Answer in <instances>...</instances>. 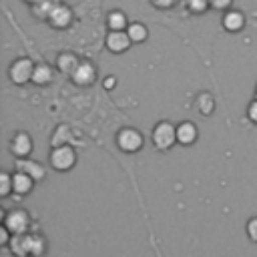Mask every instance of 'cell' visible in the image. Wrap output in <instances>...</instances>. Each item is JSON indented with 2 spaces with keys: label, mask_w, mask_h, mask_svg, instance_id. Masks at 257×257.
Here are the masks:
<instances>
[{
  "label": "cell",
  "mask_w": 257,
  "mask_h": 257,
  "mask_svg": "<svg viewBox=\"0 0 257 257\" xmlns=\"http://www.w3.org/2000/svg\"><path fill=\"white\" fill-rule=\"evenodd\" d=\"M177 141V126L169 120H161L155 128H153V145L159 151H167L175 145Z\"/></svg>",
  "instance_id": "cell-1"
},
{
  "label": "cell",
  "mask_w": 257,
  "mask_h": 257,
  "mask_svg": "<svg viewBox=\"0 0 257 257\" xmlns=\"http://www.w3.org/2000/svg\"><path fill=\"white\" fill-rule=\"evenodd\" d=\"M34 66L30 58H16L10 68H8V76L14 84H24L28 80H32V74H34Z\"/></svg>",
  "instance_id": "cell-2"
},
{
  "label": "cell",
  "mask_w": 257,
  "mask_h": 257,
  "mask_svg": "<svg viewBox=\"0 0 257 257\" xmlns=\"http://www.w3.org/2000/svg\"><path fill=\"white\" fill-rule=\"evenodd\" d=\"M74 161H76V155H74V149L70 145H60V147H56L50 153V165L56 171H68V169H72L74 167Z\"/></svg>",
  "instance_id": "cell-3"
},
{
  "label": "cell",
  "mask_w": 257,
  "mask_h": 257,
  "mask_svg": "<svg viewBox=\"0 0 257 257\" xmlns=\"http://www.w3.org/2000/svg\"><path fill=\"white\" fill-rule=\"evenodd\" d=\"M116 145L124 151V153H137L143 147V135L137 128H122L116 135Z\"/></svg>",
  "instance_id": "cell-4"
},
{
  "label": "cell",
  "mask_w": 257,
  "mask_h": 257,
  "mask_svg": "<svg viewBox=\"0 0 257 257\" xmlns=\"http://www.w3.org/2000/svg\"><path fill=\"white\" fill-rule=\"evenodd\" d=\"M131 42L133 40H131V36H128L126 30H110L106 34V40H104L106 48L110 52H114V54H120V52L128 50L131 48Z\"/></svg>",
  "instance_id": "cell-5"
},
{
  "label": "cell",
  "mask_w": 257,
  "mask_h": 257,
  "mask_svg": "<svg viewBox=\"0 0 257 257\" xmlns=\"http://www.w3.org/2000/svg\"><path fill=\"white\" fill-rule=\"evenodd\" d=\"M72 22V10L62 4V2H56L50 16H48V24L54 26V28H68Z\"/></svg>",
  "instance_id": "cell-6"
},
{
  "label": "cell",
  "mask_w": 257,
  "mask_h": 257,
  "mask_svg": "<svg viewBox=\"0 0 257 257\" xmlns=\"http://www.w3.org/2000/svg\"><path fill=\"white\" fill-rule=\"evenodd\" d=\"M72 76V80L76 82V84H80V86H88V84H92L94 80H96V68L90 64V62H80L78 66H76V70L70 74Z\"/></svg>",
  "instance_id": "cell-7"
},
{
  "label": "cell",
  "mask_w": 257,
  "mask_h": 257,
  "mask_svg": "<svg viewBox=\"0 0 257 257\" xmlns=\"http://www.w3.org/2000/svg\"><path fill=\"white\" fill-rule=\"evenodd\" d=\"M221 24H223V28L229 30V32H239V30L245 26V16H243V12H239V10H225V16H223Z\"/></svg>",
  "instance_id": "cell-8"
},
{
  "label": "cell",
  "mask_w": 257,
  "mask_h": 257,
  "mask_svg": "<svg viewBox=\"0 0 257 257\" xmlns=\"http://www.w3.org/2000/svg\"><path fill=\"white\" fill-rule=\"evenodd\" d=\"M10 151H12V155H16V157H28L30 151H32V139H30L26 133H18V135L12 139Z\"/></svg>",
  "instance_id": "cell-9"
},
{
  "label": "cell",
  "mask_w": 257,
  "mask_h": 257,
  "mask_svg": "<svg viewBox=\"0 0 257 257\" xmlns=\"http://www.w3.org/2000/svg\"><path fill=\"white\" fill-rule=\"evenodd\" d=\"M4 225H6L12 233L18 235V233H24V231H26V227H28V217H26L24 211H12V213H8Z\"/></svg>",
  "instance_id": "cell-10"
},
{
  "label": "cell",
  "mask_w": 257,
  "mask_h": 257,
  "mask_svg": "<svg viewBox=\"0 0 257 257\" xmlns=\"http://www.w3.org/2000/svg\"><path fill=\"white\" fill-rule=\"evenodd\" d=\"M197 139V124L191 120H185L177 126V143L181 145H193Z\"/></svg>",
  "instance_id": "cell-11"
},
{
  "label": "cell",
  "mask_w": 257,
  "mask_h": 257,
  "mask_svg": "<svg viewBox=\"0 0 257 257\" xmlns=\"http://www.w3.org/2000/svg\"><path fill=\"white\" fill-rule=\"evenodd\" d=\"M78 64H80V60H78L76 54H72V52H62V54H58V58H56V66H58V70L64 72V74H72Z\"/></svg>",
  "instance_id": "cell-12"
},
{
  "label": "cell",
  "mask_w": 257,
  "mask_h": 257,
  "mask_svg": "<svg viewBox=\"0 0 257 257\" xmlns=\"http://www.w3.org/2000/svg\"><path fill=\"white\" fill-rule=\"evenodd\" d=\"M12 189H14V193H18V195H26V193L32 189V177H30L28 173H24V171L14 173V175H12Z\"/></svg>",
  "instance_id": "cell-13"
},
{
  "label": "cell",
  "mask_w": 257,
  "mask_h": 257,
  "mask_svg": "<svg viewBox=\"0 0 257 257\" xmlns=\"http://www.w3.org/2000/svg\"><path fill=\"white\" fill-rule=\"evenodd\" d=\"M106 26H108V30H126V26H128L126 14L122 10H110L106 16Z\"/></svg>",
  "instance_id": "cell-14"
},
{
  "label": "cell",
  "mask_w": 257,
  "mask_h": 257,
  "mask_svg": "<svg viewBox=\"0 0 257 257\" xmlns=\"http://www.w3.org/2000/svg\"><path fill=\"white\" fill-rule=\"evenodd\" d=\"M54 4H56V0H38V2H34V4L30 6V10H32V14H34L38 20H48V16H50Z\"/></svg>",
  "instance_id": "cell-15"
},
{
  "label": "cell",
  "mask_w": 257,
  "mask_h": 257,
  "mask_svg": "<svg viewBox=\"0 0 257 257\" xmlns=\"http://www.w3.org/2000/svg\"><path fill=\"white\" fill-rule=\"evenodd\" d=\"M126 32H128L133 42H145L147 36H149V30H147V26L143 22H131L126 26Z\"/></svg>",
  "instance_id": "cell-16"
},
{
  "label": "cell",
  "mask_w": 257,
  "mask_h": 257,
  "mask_svg": "<svg viewBox=\"0 0 257 257\" xmlns=\"http://www.w3.org/2000/svg\"><path fill=\"white\" fill-rule=\"evenodd\" d=\"M52 78V68L48 64H36L34 66V74H32V82L36 84H46Z\"/></svg>",
  "instance_id": "cell-17"
},
{
  "label": "cell",
  "mask_w": 257,
  "mask_h": 257,
  "mask_svg": "<svg viewBox=\"0 0 257 257\" xmlns=\"http://www.w3.org/2000/svg\"><path fill=\"white\" fill-rule=\"evenodd\" d=\"M197 108H199V112H201V114H211V112H213V108H215L213 96H211V94H207V92L199 94V98H197Z\"/></svg>",
  "instance_id": "cell-18"
},
{
  "label": "cell",
  "mask_w": 257,
  "mask_h": 257,
  "mask_svg": "<svg viewBox=\"0 0 257 257\" xmlns=\"http://www.w3.org/2000/svg\"><path fill=\"white\" fill-rule=\"evenodd\" d=\"M187 8L193 14H203L207 8H211V2L209 0H187Z\"/></svg>",
  "instance_id": "cell-19"
},
{
  "label": "cell",
  "mask_w": 257,
  "mask_h": 257,
  "mask_svg": "<svg viewBox=\"0 0 257 257\" xmlns=\"http://www.w3.org/2000/svg\"><path fill=\"white\" fill-rule=\"evenodd\" d=\"M20 169H22L24 173H28L30 177H34V179H40V177H42V167H38L36 163L22 161V163H20Z\"/></svg>",
  "instance_id": "cell-20"
},
{
  "label": "cell",
  "mask_w": 257,
  "mask_h": 257,
  "mask_svg": "<svg viewBox=\"0 0 257 257\" xmlns=\"http://www.w3.org/2000/svg\"><path fill=\"white\" fill-rule=\"evenodd\" d=\"M10 187H12V177L8 173H2L0 175V195H8L10 193Z\"/></svg>",
  "instance_id": "cell-21"
},
{
  "label": "cell",
  "mask_w": 257,
  "mask_h": 257,
  "mask_svg": "<svg viewBox=\"0 0 257 257\" xmlns=\"http://www.w3.org/2000/svg\"><path fill=\"white\" fill-rule=\"evenodd\" d=\"M247 235L251 241H257V217H253L249 223H247Z\"/></svg>",
  "instance_id": "cell-22"
},
{
  "label": "cell",
  "mask_w": 257,
  "mask_h": 257,
  "mask_svg": "<svg viewBox=\"0 0 257 257\" xmlns=\"http://www.w3.org/2000/svg\"><path fill=\"white\" fill-rule=\"evenodd\" d=\"M211 2V8L215 10H229V6L233 4V0H209Z\"/></svg>",
  "instance_id": "cell-23"
},
{
  "label": "cell",
  "mask_w": 257,
  "mask_h": 257,
  "mask_svg": "<svg viewBox=\"0 0 257 257\" xmlns=\"http://www.w3.org/2000/svg\"><path fill=\"white\" fill-rule=\"evenodd\" d=\"M151 4L155 8H161V10H167V8H173L177 4V0H151Z\"/></svg>",
  "instance_id": "cell-24"
},
{
  "label": "cell",
  "mask_w": 257,
  "mask_h": 257,
  "mask_svg": "<svg viewBox=\"0 0 257 257\" xmlns=\"http://www.w3.org/2000/svg\"><path fill=\"white\" fill-rule=\"evenodd\" d=\"M247 116H249V120H251V122H255V124H257V98L247 106Z\"/></svg>",
  "instance_id": "cell-25"
},
{
  "label": "cell",
  "mask_w": 257,
  "mask_h": 257,
  "mask_svg": "<svg viewBox=\"0 0 257 257\" xmlns=\"http://www.w3.org/2000/svg\"><path fill=\"white\" fill-rule=\"evenodd\" d=\"M8 231H10V229H8L6 225L0 227V239H2V243H8Z\"/></svg>",
  "instance_id": "cell-26"
},
{
  "label": "cell",
  "mask_w": 257,
  "mask_h": 257,
  "mask_svg": "<svg viewBox=\"0 0 257 257\" xmlns=\"http://www.w3.org/2000/svg\"><path fill=\"white\" fill-rule=\"evenodd\" d=\"M114 84H116V78L114 76H106L104 78V88H112Z\"/></svg>",
  "instance_id": "cell-27"
},
{
  "label": "cell",
  "mask_w": 257,
  "mask_h": 257,
  "mask_svg": "<svg viewBox=\"0 0 257 257\" xmlns=\"http://www.w3.org/2000/svg\"><path fill=\"white\" fill-rule=\"evenodd\" d=\"M24 2H26V4H30V6H32V4H34V2H38V0H24Z\"/></svg>",
  "instance_id": "cell-28"
},
{
  "label": "cell",
  "mask_w": 257,
  "mask_h": 257,
  "mask_svg": "<svg viewBox=\"0 0 257 257\" xmlns=\"http://www.w3.org/2000/svg\"><path fill=\"white\" fill-rule=\"evenodd\" d=\"M255 96H257V88H255Z\"/></svg>",
  "instance_id": "cell-29"
}]
</instances>
